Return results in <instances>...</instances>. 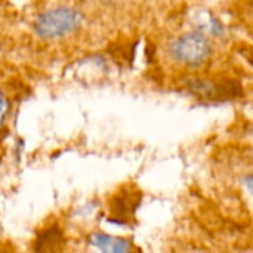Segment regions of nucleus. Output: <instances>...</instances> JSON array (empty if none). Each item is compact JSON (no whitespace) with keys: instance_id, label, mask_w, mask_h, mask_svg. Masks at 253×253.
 <instances>
[{"instance_id":"1","label":"nucleus","mask_w":253,"mask_h":253,"mask_svg":"<svg viewBox=\"0 0 253 253\" xmlns=\"http://www.w3.org/2000/svg\"><path fill=\"white\" fill-rule=\"evenodd\" d=\"M83 21L84 16L80 9L70 4H56L37 13L33 21V30L37 37L55 42L76 34L82 28Z\"/></svg>"},{"instance_id":"2","label":"nucleus","mask_w":253,"mask_h":253,"mask_svg":"<svg viewBox=\"0 0 253 253\" xmlns=\"http://www.w3.org/2000/svg\"><path fill=\"white\" fill-rule=\"evenodd\" d=\"M172 59L185 67H200L212 56V44L208 36L199 31L184 33L175 37L169 44Z\"/></svg>"},{"instance_id":"3","label":"nucleus","mask_w":253,"mask_h":253,"mask_svg":"<svg viewBox=\"0 0 253 253\" xmlns=\"http://www.w3.org/2000/svg\"><path fill=\"white\" fill-rule=\"evenodd\" d=\"M90 243L95 246L101 253H129L130 252V243L125 239L95 233L90 236Z\"/></svg>"},{"instance_id":"4","label":"nucleus","mask_w":253,"mask_h":253,"mask_svg":"<svg viewBox=\"0 0 253 253\" xmlns=\"http://www.w3.org/2000/svg\"><path fill=\"white\" fill-rule=\"evenodd\" d=\"M193 22L194 30L208 37H221L224 34V25L211 12H197Z\"/></svg>"},{"instance_id":"5","label":"nucleus","mask_w":253,"mask_h":253,"mask_svg":"<svg viewBox=\"0 0 253 253\" xmlns=\"http://www.w3.org/2000/svg\"><path fill=\"white\" fill-rule=\"evenodd\" d=\"M9 114V98L7 95L0 89V129L3 127L6 119Z\"/></svg>"},{"instance_id":"6","label":"nucleus","mask_w":253,"mask_h":253,"mask_svg":"<svg viewBox=\"0 0 253 253\" xmlns=\"http://www.w3.org/2000/svg\"><path fill=\"white\" fill-rule=\"evenodd\" d=\"M245 185H246V188L249 190V193L253 196V173L252 175H249V176L245 179Z\"/></svg>"},{"instance_id":"7","label":"nucleus","mask_w":253,"mask_h":253,"mask_svg":"<svg viewBox=\"0 0 253 253\" xmlns=\"http://www.w3.org/2000/svg\"><path fill=\"white\" fill-rule=\"evenodd\" d=\"M0 52H1V43H0Z\"/></svg>"}]
</instances>
